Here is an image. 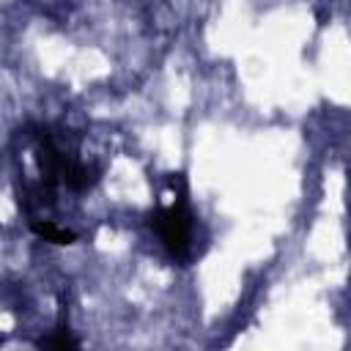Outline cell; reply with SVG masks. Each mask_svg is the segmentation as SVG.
Here are the masks:
<instances>
[{
	"instance_id": "6da1fadb",
	"label": "cell",
	"mask_w": 351,
	"mask_h": 351,
	"mask_svg": "<svg viewBox=\"0 0 351 351\" xmlns=\"http://www.w3.org/2000/svg\"><path fill=\"white\" fill-rule=\"evenodd\" d=\"M36 162L41 170V181L49 189L58 184H63L69 189H85L96 178V176H90V170L82 162H77L71 154H63V148L47 132L36 134Z\"/></svg>"
},
{
	"instance_id": "7a4b0ae2",
	"label": "cell",
	"mask_w": 351,
	"mask_h": 351,
	"mask_svg": "<svg viewBox=\"0 0 351 351\" xmlns=\"http://www.w3.org/2000/svg\"><path fill=\"white\" fill-rule=\"evenodd\" d=\"M151 225L156 228L162 244L167 247V252L173 258H184L189 252V239H192V217L186 211V206L178 200L173 206L159 208L151 217Z\"/></svg>"
},
{
	"instance_id": "3957f363",
	"label": "cell",
	"mask_w": 351,
	"mask_h": 351,
	"mask_svg": "<svg viewBox=\"0 0 351 351\" xmlns=\"http://www.w3.org/2000/svg\"><path fill=\"white\" fill-rule=\"evenodd\" d=\"M30 228H33V233L36 236H41V239H47V241H55V244H71L74 241V233L71 230H66V228H58L52 219H30Z\"/></svg>"
},
{
	"instance_id": "277c9868",
	"label": "cell",
	"mask_w": 351,
	"mask_h": 351,
	"mask_svg": "<svg viewBox=\"0 0 351 351\" xmlns=\"http://www.w3.org/2000/svg\"><path fill=\"white\" fill-rule=\"evenodd\" d=\"M38 346H41V348H58V351H63V348H77V340H71V335H69L63 326H58L55 335L44 337Z\"/></svg>"
}]
</instances>
